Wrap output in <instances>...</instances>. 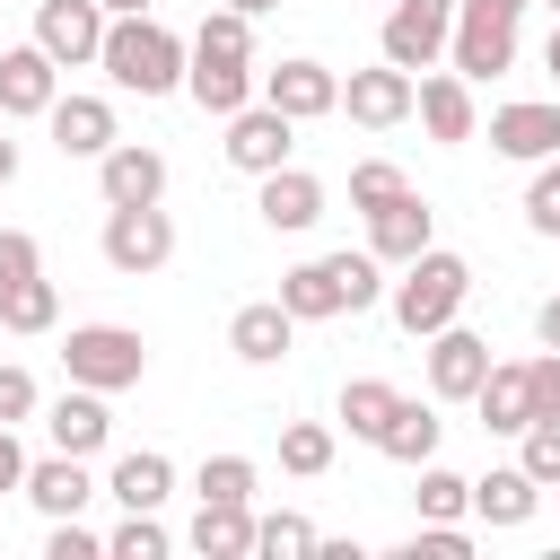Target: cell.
<instances>
[{"instance_id": "obj_3", "label": "cell", "mask_w": 560, "mask_h": 560, "mask_svg": "<svg viewBox=\"0 0 560 560\" xmlns=\"http://www.w3.org/2000/svg\"><path fill=\"white\" fill-rule=\"evenodd\" d=\"M464 298H472V262H464V254H446V245L411 254V262H402V280L385 289V306H394V324H402L411 341L446 332V324L464 315Z\"/></svg>"}, {"instance_id": "obj_16", "label": "cell", "mask_w": 560, "mask_h": 560, "mask_svg": "<svg viewBox=\"0 0 560 560\" xmlns=\"http://www.w3.org/2000/svg\"><path fill=\"white\" fill-rule=\"evenodd\" d=\"M481 376H490V341H481V332H464V324L429 332V394H438V402H472Z\"/></svg>"}, {"instance_id": "obj_50", "label": "cell", "mask_w": 560, "mask_h": 560, "mask_svg": "<svg viewBox=\"0 0 560 560\" xmlns=\"http://www.w3.org/2000/svg\"><path fill=\"white\" fill-rule=\"evenodd\" d=\"M542 61H551V79H560V18H551V44H542Z\"/></svg>"}, {"instance_id": "obj_51", "label": "cell", "mask_w": 560, "mask_h": 560, "mask_svg": "<svg viewBox=\"0 0 560 560\" xmlns=\"http://www.w3.org/2000/svg\"><path fill=\"white\" fill-rule=\"evenodd\" d=\"M490 9H516V18H525V9H534V0H490Z\"/></svg>"}, {"instance_id": "obj_46", "label": "cell", "mask_w": 560, "mask_h": 560, "mask_svg": "<svg viewBox=\"0 0 560 560\" xmlns=\"http://www.w3.org/2000/svg\"><path fill=\"white\" fill-rule=\"evenodd\" d=\"M534 341H542V350H560V298H542V306H534Z\"/></svg>"}, {"instance_id": "obj_24", "label": "cell", "mask_w": 560, "mask_h": 560, "mask_svg": "<svg viewBox=\"0 0 560 560\" xmlns=\"http://www.w3.org/2000/svg\"><path fill=\"white\" fill-rule=\"evenodd\" d=\"M542 508V481L525 472V464H490L481 481H472V516L490 525V534H508V525H525Z\"/></svg>"}, {"instance_id": "obj_49", "label": "cell", "mask_w": 560, "mask_h": 560, "mask_svg": "<svg viewBox=\"0 0 560 560\" xmlns=\"http://www.w3.org/2000/svg\"><path fill=\"white\" fill-rule=\"evenodd\" d=\"M228 9H245V18H271V9H280V0H228Z\"/></svg>"}, {"instance_id": "obj_7", "label": "cell", "mask_w": 560, "mask_h": 560, "mask_svg": "<svg viewBox=\"0 0 560 560\" xmlns=\"http://www.w3.org/2000/svg\"><path fill=\"white\" fill-rule=\"evenodd\" d=\"M446 61H455L464 79H499V70H516V9L464 0V9H455V44H446Z\"/></svg>"}, {"instance_id": "obj_25", "label": "cell", "mask_w": 560, "mask_h": 560, "mask_svg": "<svg viewBox=\"0 0 560 560\" xmlns=\"http://www.w3.org/2000/svg\"><path fill=\"white\" fill-rule=\"evenodd\" d=\"M438 438H446L438 394H429V402H411V394H402V402L385 411V429H376V455H394V464H411V472H420V464L438 455Z\"/></svg>"}, {"instance_id": "obj_22", "label": "cell", "mask_w": 560, "mask_h": 560, "mask_svg": "<svg viewBox=\"0 0 560 560\" xmlns=\"http://www.w3.org/2000/svg\"><path fill=\"white\" fill-rule=\"evenodd\" d=\"M184 96L201 105V114H245L254 96H262V70L254 61H210V52H192V70H184Z\"/></svg>"}, {"instance_id": "obj_6", "label": "cell", "mask_w": 560, "mask_h": 560, "mask_svg": "<svg viewBox=\"0 0 560 560\" xmlns=\"http://www.w3.org/2000/svg\"><path fill=\"white\" fill-rule=\"evenodd\" d=\"M105 271H122V280H149V271H166L175 262V219L158 210V201H140V210H105Z\"/></svg>"}, {"instance_id": "obj_45", "label": "cell", "mask_w": 560, "mask_h": 560, "mask_svg": "<svg viewBox=\"0 0 560 560\" xmlns=\"http://www.w3.org/2000/svg\"><path fill=\"white\" fill-rule=\"evenodd\" d=\"M0 490H26V446H18L9 420H0Z\"/></svg>"}, {"instance_id": "obj_36", "label": "cell", "mask_w": 560, "mask_h": 560, "mask_svg": "<svg viewBox=\"0 0 560 560\" xmlns=\"http://www.w3.org/2000/svg\"><path fill=\"white\" fill-rule=\"evenodd\" d=\"M105 560H166V525H158V508H122V525L105 534Z\"/></svg>"}, {"instance_id": "obj_12", "label": "cell", "mask_w": 560, "mask_h": 560, "mask_svg": "<svg viewBox=\"0 0 560 560\" xmlns=\"http://www.w3.org/2000/svg\"><path fill=\"white\" fill-rule=\"evenodd\" d=\"M52 96H61V61H52L35 35H26L18 52H0V114H9V122H44Z\"/></svg>"}, {"instance_id": "obj_15", "label": "cell", "mask_w": 560, "mask_h": 560, "mask_svg": "<svg viewBox=\"0 0 560 560\" xmlns=\"http://www.w3.org/2000/svg\"><path fill=\"white\" fill-rule=\"evenodd\" d=\"M429 245H438V210H429L420 192H394V201H376V210H368V254H376V262H394V271H402V262H411V254H429Z\"/></svg>"}, {"instance_id": "obj_40", "label": "cell", "mask_w": 560, "mask_h": 560, "mask_svg": "<svg viewBox=\"0 0 560 560\" xmlns=\"http://www.w3.org/2000/svg\"><path fill=\"white\" fill-rule=\"evenodd\" d=\"M44 560H105V534H88L79 516H52V534H44Z\"/></svg>"}, {"instance_id": "obj_47", "label": "cell", "mask_w": 560, "mask_h": 560, "mask_svg": "<svg viewBox=\"0 0 560 560\" xmlns=\"http://www.w3.org/2000/svg\"><path fill=\"white\" fill-rule=\"evenodd\" d=\"M9 184H18V140L0 131V192H9Z\"/></svg>"}, {"instance_id": "obj_1", "label": "cell", "mask_w": 560, "mask_h": 560, "mask_svg": "<svg viewBox=\"0 0 560 560\" xmlns=\"http://www.w3.org/2000/svg\"><path fill=\"white\" fill-rule=\"evenodd\" d=\"M96 70L114 79V96H175L184 70H192V44H184L175 26H158V9H149V18H114Z\"/></svg>"}, {"instance_id": "obj_32", "label": "cell", "mask_w": 560, "mask_h": 560, "mask_svg": "<svg viewBox=\"0 0 560 560\" xmlns=\"http://www.w3.org/2000/svg\"><path fill=\"white\" fill-rule=\"evenodd\" d=\"M394 402H402V394H394L385 376H350V385H341V429L376 446V429H385V411H394Z\"/></svg>"}, {"instance_id": "obj_19", "label": "cell", "mask_w": 560, "mask_h": 560, "mask_svg": "<svg viewBox=\"0 0 560 560\" xmlns=\"http://www.w3.org/2000/svg\"><path fill=\"white\" fill-rule=\"evenodd\" d=\"M289 341H298V315H289L280 298H254V306H236V315H228V350H236L245 368H280V359H289Z\"/></svg>"}, {"instance_id": "obj_2", "label": "cell", "mask_w": 560, "mask_h": 560, "mask_svg": "<svg viewBox=\"0 0 560 560\" xmlns=\"http://www.w3.org/2000/svg\"><path fill=\"white\" fill-rule=\"evenodd\" d=\"M394 280H385V262L376 254H315V262H298V271H280V306L298 315V324H324V315H368L376 298H385Z\"/></svg>"}, {"instance_id": "obj_48", "label": "cell", "mask_w": 560, "mask_h": 560, "mask_svg": "<svg viewBox=\"0 0 560 560\" xmlns=\"http://www.w3.org/2000/svg\"><path fill=\"white\" fill-rule=\"evenodd\" d=\"M158 0H105V18H149Z\"/></svg>"}, {"instance_id": "obj_5", "label": "cell", "mask_w": 560, "mask_h": 560, "mask_svg": "<svg viewBox=\"0 0 560 560\" xmlns=\"http://www.w3.org/2000/svg\"><path fill=\"white\" fill-rule=\"evenodd\" d=\"M455 9L464 0H394L385 9V26H376V52L394 61V70H438V52L455 44Z\"/></svg>"}, {"instance_id": "obj_34", "label": "cell", "mask_w": 560, "mask_h": 560, "mask_svg": "<svg viewBox=\"0 0 560 560\" xmlns=\"http://www.w3.org/2000/svg\"><path fill=\"white\" fill-rule=\"evenodd\" d=\"M254 551H262V560H315L324 534H315L298 508H280V516H254Z\"/></svg>"}, {"instance_id": "obj_28", "label": "cell", "mask_w": 560, "mask_h": 560, "mask_svg": "<svg viewBox=\"0 0 560 560\" xmlns=\"http://www.w3.org/2000/svg\"><path fill=\"white\" fill-rule=\"evenodd\" d=\"M52 324H61V289L44 271L0 280V332H52Z\"/></svg>"}, {"instance_id": "obj_41", "label": "cell", "mask_w": 560, "mask_h": 560, "mask_svg": "<svg viewBox=\"0 0 560 560\" xmlns=\"http://www.w3.org/2000/svg\"><path fill=\"white\" fill-rule=\"evenodd\" d=\"M402 551H411V560H472V534H464V525H420Z\"/></svg>"}, {"instance_id": "obj_39", "label": "cell", "mask_w": 560, "mask_h": 560, "mask_svg": "<svg viewBox=\"0 0 560 560\" xmlns=\"http://www.w3.org/2000/svg\"><path fill=\"white\" fill-rule=\"evenodd\" d=\"M525 228H534V236H560V158L534 166V184H525Z\"/></svg>"}, {"instance_id": "obj_9", "label": "cell", "mask_w": 560, "mask_h": 560, "mask_svg": "<svg viewBox=\"0 0 560 560\" xmlns=\"http://www.w3.org/2000/svg\"><path fill=\"white\" fill-rule=\"evenodd\" d=\"M105 26H114L105 0H44V9H35V44H44L61 70H88V61L105 52Z\"/></svg>"}, {"instance_id": "obj_26", "label": "cell", "mask_w": 560, "mask_h": 560, "mask_svg": "<svg viewBox=\"0 0 560 560\" xmlns=\"http://www.w3.org/2000/svg\"><path fill=\"white\" fill-rule=\"evenodd\" d=\"M26 499L44 508V516H79L88 499H96V481H88V455H44V464H26Z\"/></svg>"}, {"instance_id": "obj_21", "label": "cell", "mask_w": 560, "mask_h": 560, "mask_svg": "<svg viewBox=\"0 0 560 560\" xmlns=\"http://www.w3.org/2000/svg\"><path fill=\"white\" fill-rule=\"evenodd\" d=\"M490 149L499 158H516V166H542V158H560V105H499L490 114Z\"/></svg>"}, {"instance_id": "obj_53", "label": "cell", "mask_w": 560, "mask_h": 560, "mask_svg": "<svg viewBox=\"0 0 560 560\" xmlns=\"http://www.w3.org/2000/svg\"><path fill=\"white\" fill-rule=\"evenodd\" d=\"M0 131H9V114H0Z\"/></svg>"}, {"instance_id": "obj_33", "label": "cell", "mask_w": 560, "mask_h": 560, "mask_svg": "<svg viewBox=\"0 0 560 560\" xmlns=\"http://www.w3.org/2000/svg\"><path fill=\"white\" fill-rule=\"evenodd\" d=\"M192 490H201V499H228V508H254V490H262V472H254V455H201V472H192Z\"/></svg>"}, {"instance_id": "obj_35", "label": "cell", "mask_w": 560, "mask_h": 560, "mask_svg": "<svg viewBox=\"0 0 560 560\" xmlns=\"http://www.w3.org/2000/svg\"><path fill=\"white\" fill-rule=\"evenodd\" d=\"M280 472H298V481L332 472V429H324V420H289V429H280Z\"/></svg>"}, {"instance_id": "obj_17", "label": "cell", "mask_w": 560, "mask_h": 560, "mask_svg": "<svg viewBox=\"0 0 560 560\" xmlns=\"http://www.w3.org/2000/svg\"><path fill=\"white\" fill-rule=\"evenodd\" d=\"M420 122H429V140H446V149H464L472 131H481V105H472V79L464 70H420V105H411Z\"/></svg>"}, {"instance_id": "obj_44", "label": "cell", "mask_w": 560, "mask_h": 560, "mask_svg": "<svg viewBox=\"0 0 560 560\" xmlns=\"http://www.w3.org/2000/svg\"><path fill=\"white\" fill-rule=\"evenodd\" d=\"M525 368H534V420H560V350H542Z\"/></svg>"}, {"instance_id": "obj_37", "label": "cell", "mask_w": 560, "mask_h": 560, "mask_svg": "<svg viewBox=\"0 0 560 560\" xmlns=\"http://www.w3.org/2000/svg\"><path fill=\"white\" fill-rule=\"evenodd\" d=\"M394 192H411V175H402L394 158H359V166H350V210H376V201H394Z\"/></svg>"}, {"instance_id": "obj_23", "label": "cell", "mask_w": 560, "mask_h": 560, "mask_svg": "<svg viewBox=\"0 0 560 560\" xmlns=\"http://www.w3.org/2000/svg\"><path fill=\"white\" fill-rule=\"evenodd\" d=\"M44 438H52L61 455H105V438H114V411H105V394H96V385H70V394L44 411Z\"/></svg>"}, {"instance_id": "obj_42", "label": "cell", "mask_w": 560, "mask_h": 560, "mask_svg": "<svg viewBox=\"0 0 560 560\" xmlns=\"http://www.w3.org/2000/svg\"><path fill=\"white\" fill-rule=\"evenodd\" d=\"M35 402H44V394H35V376H26V368H0V420L18 429V420H35Z\"/></svg>"}, {"instance_id": "obj_27", "label": "cell", "mask_w": 560, "mask_h": 560, "mask_svg": "<svg viewBox=\"0 0 560 560\" xmlns=\"http://www.w3.org/2000/svg\"><path fill=\"white\" fill-rule=\"evenodd\" d=\"M166 490H175V464L158 446L114 455V472H105V499H122V508H166Z\"/></svg>"}, {"instance_id": "obj_11", "label": "cell", "mask_w": 560, "mask_h": 560, "mask_svg": "<svg viewBox=\"0 0 560 560\" xmlns=\"http://www.w3.org/2000/svg\"><path fill=\"white\" fill-rule=\"evenodd\" d=\"M254 210H262V228H271V236H306V228L324 219V175H306V166L289 158V166L254 175Z\"/></svg>"}, {"instance_id": "obj_10", "label": "cell", "mask_w": 560, "mask_h": 560, "mask_svg": "<svg viewBox=\"0 0 560 560\" xmlns=\"http://www.w3.org/2000/svg\"><path fill=\"white\" fill-rule=\"evenodd\" d=\"M289 149H298V122L280 114V105H245V114H228V166L236 175H271V166H289Z\"/></svg>"}, {"instance_id": "obj_38", "label": "cell", "mask_w": 560, "mask_h": 560, "mask_svg": "<svg viewBox=\"0 0 560 560\" xmlns=\"http://www.w3.org/2000/svg\"><path fill=\"white\" fill-rule=\"evenodd\" d=\"M516 464H525L542 490H560V420H534V429H516Z\"/></svg>"}, {"instance_id": "obj_30", "label": "cell", "mask_w": 560, "mask_h": 560, "mask_svg": "<svg viewBox=\"0 0 560 560\" xmlns=\"http://www.w3.org/2000/svg\"><path fill=\"white\" fill-rule=\"evenodd\" d=\"M411 508H420V525H464V516H472V481H464V472H446V464L429 455V464H420Z\"/></svg>"}, {"instance_id": "obj_4", "label": "cell", "mask_w": 560, "mask_h": 560, "mask_svg": "<svg viewBox=\"0 0 560 560\" xmlns=\"http://www.w3.org/2000/svg\"><path fill=\"white\" fill-rule=\"evenodd\" d=\"M61 368H70V385L122 394V385H140V376H149V341H140L131 324H70Z\"/></svg>"}, {"instance_id": "obj_29", "label": "cell", "mask_w": 560, "mask_h": 560, "mask_svg": "<svg viewBox=\"0 0 560 560\" xmlns=\"http://www.w3.org/2000/svg\"><path fill=\"white\" fill-rule=\"evenodd\" d=\"M192 551H201V560H245V551H254V508L201 499V516H192Z\"/></svg>"}, {"instance_id": "obj_18", "label": "cell", "mask_w": 560, "mask_h": 560, "mask_svg": "<svg viewBox=\"0 0 560 560\" xmlns=\"http://www.w3.org/2000/svg\"><path fill=\"white\" fill-rule=\"evenodd\" d=\"M52 149L61 158H105L114 140H122V122H114V96H52Z\"/></svg>"}, {"instance_id": "obj_43", "label": "cell", "mask_w": 560, "mask_h": 560, "mask_svg": "<svg viewBox=\"0 0 560 560\" xmlns=\"http://www.w3.org/2000/svg\"><path fill=\"white\" fill-rule=\"evenodd\" d=\"M26 271H44L35 236H26V228H0V280H26Z\"/></svg>"}, {"instance_id": "obj_20", "label": "cell", "mask_w": 560, "mask_h": 560, "mask_svg": "<svg viewBox=\"0 0 560 560\" xmlns=\"http://www.w3.org/2000/svg\"><path fill=\"white\" fill-rule=\"evenodd\" d=\"M472 411H481V429H490V438L534 429V368H525V359H490V376H481Z\"/></svg>"}, {"instance_id": "obj_52", "label": "cell", "mask_w": 560, "mask_h": 560, "mask_svg": "<svg viewBox=\"0 0 560 560\" xmlns=\"http://www.w3.org/2000/svg\"><path fill=\"white\" fill-rule=\"evenodd\" d=\"M542 9H551V18H560V0H542Z\"/></svg>"}, {"instance_id": "obj_13", "label": "cell", "mask_w": 560, "mask_h": 560, "mask_svg": "<svg viewBox=\"0 0 560 560\" xmlns=\"http://www.w3.org/2000/svg\"><path fill=\"white\" fill-rule=\"evenodd\" d=\"M262 105H280L289 122H324V114H341V70H324V61H280V70H262Z\"/></svg>"}, {"instance_id": "obj_14", "label": "cell", "mask_w": 560, "mask_h": 560, "mask_svg": "<svg viewBox=\"0 0 560 560\" xmlns=\"http://www.w3.org/2000/svg\"><path fill=\"white\" fill-rule=\"evenodd\" d=\"M96 192H105V210H140V201H166V158H158L149 140H114V149L96 158Z\"/></svg>"}, {"instance_id": "obj_8", "label": "cell", "mask_w": 560, "mask_h": 560, "mask_svg": "<svg viewBox=\"0 0 560 560\" xmlns=\"http://www.w3.org/2000/svg\"><path fill=\"white\" fill-rule=\"evenodd\" d=\"M411 105H420V79H411V70H394V61H376V70H350V79H341V114H350L359 131H394V122H411Z\"/></svg>"}, {"instance_id": "obj_31", "label": "cell", "mask_w": 560, "mask_h": 560, "mask_svg": "<svg viewBox=\"0 0 560 560\" xmlns=\"http://www.w3.org/2000/svg\"><path fill=\"white\" fill-rule=\"evenodd\" d=\"M192 52H210V61H254V18L219 0V9L192 26Z\"/></svg>"}]
</instances>
